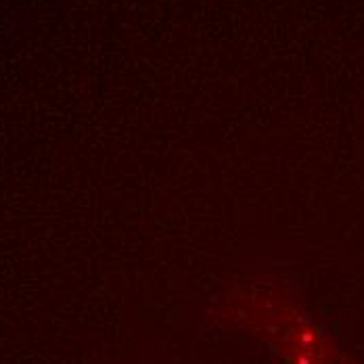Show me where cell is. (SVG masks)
<instances>
[{
	"label": "cell",
	"mask_w": 364,
	"mask_h": 364,
	"mask_svg": "<svg viewBox=\"0 0 364 364\" xmlns=\"http://www.w3.org/2000/svg\"><path fill=\"white\" fill-rule=\"evenodd\" d=\"M228 316L264 337L287 364H350L327 333L281 293L245 287L228 297Z\"/></svg>",
	"instance_id": "cell-1"
}]
</instances>
